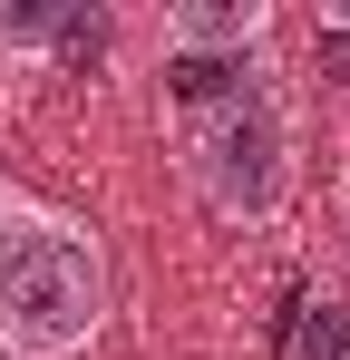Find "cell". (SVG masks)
Here are the masks:
<instances>
[{"label":"cell","instance_id":"4","mask_svg":"<svg viewBox=\"0 0 350 360\" xmlns=\"http://www.w3.org/2000/svg\"><path fill=\"white\" fill-rule=\"evenodd\" d=\"M283 360H350V292L331 283L283 292Z\"/></svg>","mask_w":350,"mask_h":360},{"label":"cell","instance_id":"1","mask_svg":"<svg viewBox=\"0 0 350 360\" xmlns=\"http://www.w3.org/2000/svg\"><path fill=\"white\" fill-rule=\"evenodd\" d=\"M98 331H108L98 224L0 176V360H78Z\"/></svg>","mask_w":350,"mask_h":360},{"label":"cell","instance_id":"2","mask_svg":"<svg viewBox=\"0 0 350 360\" xmlns=\"http://www.w3.org/2000/svg\"><path fill=\"white\" fill-rule=\"evenodd\" d=\"M175 176H185V195L214 224L263 234L292 205V108H283V88L253 78V88H233L214 108L175 117Z\"/></svg>","mask_w":350,"mask_h":360},{"label":"cell","instance_id":"6","mask_svg":"<svg viewBox=\"0 0 350 360\" xmlns=\"http://www.w3.org/2000/svg\"><path fill=\"white\" fill-rule=\"evenodd\" d=\"M58 0H0V59H49Z\"/></svg>","mask_w":350,"mask_h":360},{"label":"cell","instance_id":"3","mask_svg":"<svg viewBox=\"0 0 350 360\" xmlns=\"http://www.w3.org/2000/svg\"><path fill=\"white\" fill-rule=\"evenodd\" d=\"M156 39L166 59H253L273 39V0H175Z\"/></svg>","mask_w":350,"mask_h":360},{"label":"cell","instance_id":"5","mask_svg":"<svg viewBox=\"0 0 350 360\" xmlns=\"http://www.w3.org/2000/svg\"><path fill=\"white\" fill-rule=\"evenodd\" d=\"M108 39H117V20H108V10H58V39H49V59L88 78V68H108Z\"/></svg>","mask_w":350,"mask_h":360},{"label":"cell","instance_id":"7","mask_svg":"<svg viewBox=\"0 0 350 360\" xmlns=\"http://www.w3.org/2000/svg\"><path fill=\"white\" fill-rule=\"evenodd\" d=\"M311 68H321L331 88H350V10H321V30H311Z\"/></svg>","mask_w":350,"mask_h":360}]
</instances>
